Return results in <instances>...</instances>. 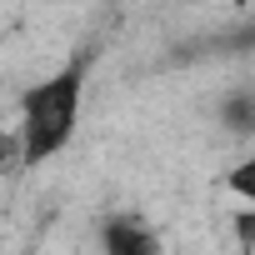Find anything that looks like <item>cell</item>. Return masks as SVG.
Returning <instances> with one entry per match:
<instances>
[{
  "label": "cell",
  "mask_w": 255,
  "mask_h": 255,
  "mask_svg": "<svg viewBox=\"0 0 255 255\" xmlns=\"http://www.w3.org/2000/svg\"><path fill=\"white\" fill-rule=\"evenodd\" d=\"M85 75H90V55H75L70 65H60L55 75L35 80V85L20 95L15 135H20L25 165H45V160H55V155L75 140L80 100H85Z\"/></svg>",
  "instance_id": "obj_1"
},
{
  "label": "cell",
  "mask_w": 255,
  "mask_h": 255,
  "mask_svg": "<svg viewBox=\"0 0 255 255\" xmlns=\"http://www.w3.org/2000/svg\"><path fill=\"white\" fill-rule=\"evenodd\" d=\"M100 250L105 255H160V235L140 215H110L100 225Z\"/></svg>",
  "instance_id": "obj_2"
},
{
  "label": "cell",
  "mask_w": 255,
  "mask_h": 255,
  "mask_svg": "<svg viewBox=\"0 0 255 255\" xmlns=\"http://www.w3.org/2000/svg\"><path fill=\"white\" fill-rule=\"evenodd\" d=\"M15 170H25L20 135H15V125H0V175H15Z\"/></svg>",
  "instance_id": "obj_3"
},
{
  "label": "cell",
  "mask_w": 255,
  "mask_h": 255,
  "mask_svg": "<svg viewBox=\"0 0 255 255\" xmlns=\"http://www.w3.org/2000/svg\"><path fill=\"white\" fill-rule=\"evenodd\" d=\"M225 190H230L240 205H255V160H240V165L225 175Z\"/></svg>",
  "instance_id": "obj_4"
},
{
  "label": "cell",
  "mask_w": 255,
  "mask_h": 255,
  "mask_svg": "<svg viewBox=\"0 0 255 255\" xmlns=\"http://www.w3.org/2000/svg\"><path fill=\"white\" fill-rule=\"evenodd\" d=\"M225 120H230V130H250V125H255V100L250 95H235L225 105Z\"/></svg>",
  "instance_id": "obj_5"
},
{
  "label": "cell",
  "mask_w": 255,
  "mask_h": 255,
  "mask_svg": "<svg viewBox=\"0 0 255 255\" xmlns=\"http://www.w3.org/2000/svg\"><path fill=\"white\" fill-rule=\"evenodd\" d=\"M235 240H240V250L255 245V205H240V215H235Z\"/></svg>",
  "instance_id": "obj_6"
}]
</instances>
